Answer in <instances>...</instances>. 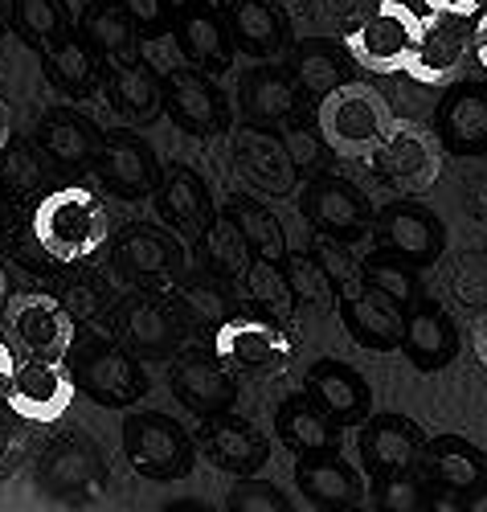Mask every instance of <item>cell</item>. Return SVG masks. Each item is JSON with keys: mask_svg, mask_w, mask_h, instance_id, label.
<instances>
[{"mask_svg": "<svg viewBox=\"0 0 487 512\" xmlns=\"http://www.w3.org/2000/svg\"><path fill=\"white\" fill-rule=\"evenodd\" d=\"M430 13H442V17H479L487 9V0H422Z\"/></svg>", "mask_w": 487, "mask_h": 512, "instance_id": "obj_49", "label": "cell"}, {"mask_svg": "<svg viewBox=\"0 0 487 512\" xmlns=\"http://www.w3.org/2000/svg\"><path fill=\"white\" fill-rule=\"evenodd\" d=\"M340 320H344L348 336L369 353H393V349H402V340H406V308L389 300L385 291L369 287L365 279H361V287L340 295Z\"/></svg>", "mask_w": 487, "mask_h": 512, "instance_id": "obj_11", "label": "cell"}, {"mask_svg": "<svg viewBox=\"0 0 487 512\" xmlns=\"http://www.w3.org/2000/svg\"><path fill=\"white\" fill-rule=\"evenodd\" d=\"M176 308H181V316H189L193 324H205V328H217V324L230 320L226 295H221V287L205 275L181 283V291H176Z\"/></svg>", "mask_w": 487, "mask_h": 512, "instance_id": "obj_41", "label": "cell"}, {"mask_svg": "<svg viewBox=\"0 0 487 512\" xmlns=\"http://www.w3.org/2000/svg\"><path fill=\"white\" fill-rule=\"evenodd\" d=\"M5 332L25 357L66 361L74 349L78 316L46 291H21L5 308Z\"/></svg>", "mask_w": 487, "mask_h": 512, "instance_id": "obj_5", "label": "cell"}, {"mask_svg": "<svg viewBox=\"0 0 487 512\" xmlns=\"http://www.w3.org/2000/svg\"><path fill=\"white\" fill-rule=\"evenodd\" d=\"M0 295H5V275H0Z\"/></svg>", "mask_w": 487, "mask_h": 512, "instance_id": "obj_57", "label": "cell"}, {"mask_svg": "<svg viewBox=\"0 0 487 512\" xmlns=\"http://www.w3.org/2000/svg\"><path fill=\"white\" fill-rule=\"evenodd\" d=\"M201 246H205V263H209L213 275H221V279H246V271L254 263V250H250L246 234L238 230L234 213H230V218H213V226L205 230Z\"/></svg>", "mask_w": 487, "mask_h": 512, "instance_id": "obj_37", "label": "cell"}, {"mask_svg": "<svg viewBox=\"0 0 487 512\" xmlns=\"http://www.w3.org/2000/svg\"><path fill=\"white\" fill-rule=\"evenodd\" d=\"M234 222L238 230L246 234L254 259H271V263H283L287 259V234H283V222L267 205L258 201H238L234 205Z\"/></svg>", "mask_w": 487, "mask_h": 512, "instance_id": "obj_39", "label": "cell"}, {"mask_svg": "<svg viewBox=\"0 0 487 512\" xmlns=\"http://www.w3.org/2000/svg\"><path fill=\"white\" fill-rule=\"evenodd\" d=\"M303 209H307V218H312L324 234L332 238H352V234H361L369 226V201L357 185H348L340 177H324L316 181L312 189H307L303 197Z\"/></svg>", "mask_w": 487, "mask_h": 512, "instance_id": "obj_20", "label": "cell"}, {"mask_svg": "<svg viewBox=\"0 0 487 512\" xmlns=\"http://www.w3.org/2000/svg\"><path fill=\"white\" fill-rule=\"evenodd\" d=\"M0 21H5V0H0Z\"/></svg>", "mask_w": 487, "mask_h": 512, "instance_id": "obj_56", "label": "cell"}, {"mask_svg": "<svg viewBox=\"0 0 487 512\" xmlns=\"http://www.w3.org/2000/svg\"><path fill=\"white\" fill-rule=\"evenodd\" d=\"M295 480H299L303 496L312 500L316 508H352V504H361V496H365L361 476L352 472V467H348L336 451H324V455L303 459L299 472H295Z\"/></svg>", "mask_w": 487, "mask_h": 512, "instance_id": "obj_25", "label": "cell"}, {"mask_svg": "<svg viewBox=\"0 0 487 512\" xmlns=\"http://www.w3.org/2000/svg\"><path fill=\"white\" fill-rule=\"evenodd\" d=\"M156 209L164 226H172L181 238H205V230L213 226V193L209 185L185 164H172L156 181Z\"/></svg>", "mask_w": 487, "mask_h": 512, "instance_id": "obj_15", "label": "cell"}, {"mask_svg": "<svg viewBox=\"0 0 487 512\" xmlns=\"http://www.w3.org/2000/svg\"><path fill=\"white\" fill-rule=\"evenodd\" d=\"M275 435L299 459H312V455H324L336 447V418L328 410H320L312 398H291L275 414Z\"/></svg>", "mask_w": 487, "mask_h": 512, "instance_id": "obj_27", "label": "cell"}, {"mask_svg": "<svg viewBox=\"0 0 487 512\" xmlns=\"http://www.w3.org/2000/svg\"><path fill=\"white\" fill-rule=\"evenodd\" d=\"M442 136L459 148H479L487 144V87L483 82H467V87H455L442 103L438 115Z\"/></svg>", "mask_w": 487, "mask_h": 512, "instance_id": "obj_33", "label": "cell"}, {"mask_svg": "<svg viewBox=\"0 0 487 512\" xmlns=\"http://www.w3.org/2000/svg\"><path fill=\"white\" fill-rule=\"evenodd\" d=\"M246 283H250V291H254V300H258L262 308H271V316L287 320V316L295 312V291H291V283H287V275H283L279 263L254 259L250 271H246Z\"/></svg>", "mask_w": 487, "mask_h": 512, "instance_id": "obj_42", "label": "cell"}, {"mask_svg": "<svg viewBox=\"0 0 487 512\" xmlns=\"http://www.w3.org/2000/svg\"><path fill=\"white\" fill-rule=\"evenodd\" d=\"M82 37L86 46L103 58H119L136 41V21L127 17L123 0H91L82 13Z\"/></svg>", "mask_w": 487, "mask_h": 512, "instance_id": "obj_36", "label": "cell"}, {"mask_svg": "<svg viewBox=\"0 0 487 512\" xmlns=\"http://www.w3.org/2000/svg\"><path fill=\"white\" fill-rule=\"evenodd\" d=\"M471 46H475V62L487 70V9L475 17V29H471Z\"/></svg>", "mask_w": 487, "mask_h": 512, "instance_id": "obj_51", "label": "cell"}, {"mask_svg": "<svg viewBox=\"0 0 487 512\" xmlns=\"http://www.w3.org/2000/svg\"><path fill=\"white\" fill-rule=\"evenodd\" d=\"M74 390H78V381H74V373L62 369V361L25 357V361H17V373L9 381L5 402L17 418L50 426V422L66 418V410L74 402Z\"/></svg>", "mask_w": 487, "mask_h": 512, "instance_id": "obj_8", "label": "cell"}, {"mask_svg": "<svg viewBox=\"0 0 487 512\" xmlns=\"http://www.w3.org/2000/svg\"><path fill=\"white\" fill-rule=\"evenodd\" d=\"M74 381H78V390L99 406H131L148 390V373L140 369V361L115 345L86 349L74 365Z\"/></svg>", "mask_w": 487, "mask_h": 512, "instance_id": "obj_13", "label": "cell"}, {"mask_svg": "<svg viewBox=\"0 0 487 512\" xmlns=\"http://www.w3.org/2000/svg\"><path fill=\"white\" fill-rule=\"evenodd\" d=\"M9 136H13V111L5 99H0V152L9 148Z\"/></svg>", "mask_w": 487, "mask_h": 512, "instance_id": "obj_54", "label": "cell"}, {"mask_svg": "<svg viewBox=\"0 0 487 512\" xmlns=\"http://www.w3.org/2000/svg\"><path fill=\"white\" fill-rule=\"evenodd\" d=\"M402 349L410 353V361H414L422 373L442 369V365L455 357V349H459V336H455L451 316L442 312L438 304H410Z\"/></svg>", "mask_w": 487, "mask_h": 512, "instance_id": "obj_24", "label": "cell"}, {"mask_svg": "<svg viewBox=\"0 0 487 512\" xmlns=\"http://www.w3.org/2000/svg\"><path fill=\"white\" fill-rule=\"evenodd\" d=\"M123 336L136 345L140 353H168L181 340V308L164 304L160 295H131L123 304Z\"/></svg>", "mask_w": 487, "mask_h": 512, "instance_id": "obj_26", "label": "cell"}, {"mask_svg": "<svg viewBox=\"0 0 487 512\" xmlns=\"http://www.w3.org/2000/svg\"><path fill=\"white\" fill-rule=\"evenodd\" d=\"M37 148H41V156L62 164V168H78L86 160H95L99 136H95L91 123H82L74 115H54L37 127Z\"/></svg>", "mask_w": 487, "mask_h": 512, "instance_id": "obj_34", "label": "cell"}, {"mask_svg": "<svg viewBox=\"0 0 487 512\" xmlns=\"http://www.w3.org/2000/svg\"><path fill=\"white\" fill-rule=\"evenodd\" d=\"M230 160L238 168V177L267 193V197H287L295 189V177H299V164L291 160L283 136H271L267 123L262 127H238L230 136Z\"/></svg>", "mask_w": 487, "mask_h": 512, "instance_id": "obj_10", "label": "cell"}, {"mask_svg": "<svg viewBox=\"0 0 487 512\" xmlns=\"http://www.w3.org/2000/svg\"><path fill=\"white\" fill-rule=\"evenodd\" d=\"M164 87V111L193 136H213L226 127V99L213 87V78L193 66V62H176L160 74Z\"/></svg>", "mask_w": 487, "mask_h": 512, "instance_id": "obj_9", "label": "cell"}, {"mask_svg": "<svg viewBox=\"0 0 487 512\" xmlns=\"http://www.w3.org/2000/svg\"><path fill=\"white\" fill-rule=\"evenodd\" d=\"M377 504H381L385 512H422V508H430L434 500H430V492H426V484H422L418 476L397 472V476H385V480H381Z\"/></svg>", "mask_w": 487, "mask_h": 512, "instance_id": "obj_46", "label": "cell"}, {"mask_svg": "<svg viewBox=\"0 0 487 512\" xmlns=\"http://www.w3.org/2000/svg\"><path fill=\"white\" fill-rule=\"evenodd\" d=\"M95 173L103 177V185L127 201H140L148 193H156L160 181V164L156 152L131 132H115L99 144L95 152Z\"/></svg>", "mask_w": 487, "mask_h": 512, "instance_id": "obj_14", "label": "cell"}, {"mask_svg": "<svg viewBox=\"0 0 487 512\" xmlns=\"http://www.w3.org/2000/svg\"><path fill=\"white\" fill-rule=\"evenodd\" d=\"M13 17L21 37L37 50H54L62 37H70L66 0H13Z\"/></svg>", "mask_w": 487, "mask_h": 512, "instance_id": "obj_38", "label": "cell"}, {"mask_svg": "<svg viewBox=\"0 0 487 512\" xmlns=\"http://www.w3.org/2000/svg\"><path fill=\"white\" fill-rule=\"evenodd\" d=\"M172 25H176L172 29L176 50H181L185 62L201 66L205 74L230 70V62H234V37H230L226 17H217L205 5H185L181 13H176Z\"/></svg>", "mask_w": 487, "mask_h": 512, "instance_id": "obj_19", "label": "cell"}, {"mask_svg": "<svg viewBox=\"0 0 487 512\" xmlns=\"http://www.w3.org/2000/svg\"><path fill=\"white\" fill-rule=\"evenodd\" d=\"M283 275H287V283L295 291V300L312 304V308H332L336 304V279L320 263V254H287Z\"/></svg>", "mask_w": 487, "mask_h": 512, "instance_id": "obj_40", "label": "cell"}, {"mask_svg": "<svg viewBox=\"0 0 487 512\" xmlns=\"http://www.w3.org/2000/svg\"><path fill=\"white\" fill-rule=\"evenodd\" d=\"M422 21L410 5L402 0H381V5L348 33V54L357 58L365 70L377 74H397L410 66V58L418 54V41H422Z\"/></svg>", "mask_w": 487, "mask_h": 512, "instance_id": "obj_3", "label": "cell"}, {"mask_svg": "<svg viewBox=\"0 0 487 512\" xmlns=\"http://www.w3.org/2000/svg\"><path fill=\"white\" fill-rule=\"evenodd\" d=\"M426 472L442 492L475 496L487 488V455L467 439L442 435L426 447Z\"/></svg>", "mask_w": 487, "mask_h": 512, "instance_id": "obj_21", "label": "cell"}, {"mask_svg": "<svg viewBox=\"0 0 487 512\" xmlns=\"http://www.w3.org/2000/svg\"><path fill=\"white\" fill-rule=\"evenodd\" d=\"M123 455L131 463V472L144 476V480H156V484L181 480L193 467V443L181 431V422H172L168 414H156V410L127 414Z\"/></svg>", "mask_w": 487, "mask_h": 512, "instance_id": "obj_4", "label": "cell"}, {"mask_svg": "<svg viewBox=\"0 0 487 512\" xmlns=\"http://www.w3.org/2000/svg\"><path fill=\"white\" fill-rule=\"evenodd\" d=\"M230 25L234 46L250 58H275L283 50V17L271 9V0H226L221 9Z\"/></svg>", "mask_w": 487, "mask_h": 512, "instance_id": "obj_29", "label": "cell"}, {"mask_svg": "<svg viewBox=\"0 0 487 512\" xmlns=\"http://www.w3.org/2000/svg\"><path fill=\"white\" fill-rule=\"evenodd\" d=\"M471 340H475V353H479V361L487 365V312L475 320V328H471Z\"/></svg>", "mask_w": 487, "mask_h": 512, "instance_id": "obj_53", "label": "cell"}, {"mask_svg": "<svg viewBox=\"0 0 487 512\" xmlns=\"http://www.w3.org/2000/svg\"><path fill=\"white\" fill-rule=\"evenodd\" d=\"M46 78L66 99H86L95 91L99 66H95V50L86 46V37H62L54 50H46Z\"/></svg>", "mask_w": 487, "mask_h": 512, "instance_id": "obj_32", "label": "cell"}, {"mask_svg": "<svg viewBox=\"0 0 487 512\" xmlns=\"http://www.w3.org/2000/svg\"><path fill=\"white\" fill-rule=\"evenodd\" d=\"M299 107V91L287 74H275V70H254L246 82H242V111L254 119V123H283L291 119Z\"/></svg>", "mask_w": 487, "mask_h": 512, "instance_id": "obj_35", "label": "cell"}, {"mask_svg": "<svg viewBox=\"0 0 487 512\" xmlns=\"http://www.w3.org/2000/svg\"><path fill=\"white\" fill-rule=\"evenodd\" d=\"M41 177H46V164L33 156V148H5L0 152V189L9 197H29L41 189Z\"/></svg>", "mask_w": 487, "mask_h": 512, "instance_id": "obj_44", "label": "cell"}, {"mask_svg": "<svg viewBox=\"0 0 487 512\" xmlns=\"http://www.w3.org/2000/svg\"><path fill=\"white\" fill-rule=\"evenodd\" d=\"M201 451L205 459L217 467V472H230V476H254L262 463H267V439H262L246 418L234 414H209L201 418Z\"/></svg>", "mask_w": 487, "mask_h": 512, "instance_id": "obj_17", "label": "cell"}, {"mask_svg": "<svg viewBox=\"0 0 487 512\" xmlns=\"http://www.w3.org/2000/svg\"><path fill=\"white\" fill-rule=\"evenodd\" d=\"M213 353L230 373H246V377H283L295 361L291 336L279 324L254 316H230L226 324H217Z\"/></svg>", "mask_w": 487, "mask_h": 512, "instance_id": "obj_6", "label": "cell"}, {"mask_svg": "<svg viewBox=\"0 0 487 512\" xmlns=\"http://www.w3.org/2000/svg\"><path fill=\"white\" fill-rule=\"evenodd\" d=\"M33 242L54 263H86L107 242V205L86 185L50 189L33 209Z\"/></svg>", "mask_w": 487, "mask_h": 512, "instance_id": "obj_1", "label": "cell"}, {"mask_svg": "<svg viewBox=\"0 0 487 512\" xmlns=\"http://www.w3.org/2000/svg\"><path fill=\"white\" fill-rule=\"evenodd\" d=\"M422 455V435L418 426L402 414H377L373 422H365L361 431V459H365V472L373 480L397 476V472H410Z\"/></svg>", "mask_w": 487, "mask_h": 512, "instance_id": "obj_18", "label": "cell"}, {"mask_svg": "<svg viewBox=\"0 0 487 512\" xmlns=\"http://www.w3.org/2000/svg\"><path fill=\"white\" fill-rule=\"evenodd\" d=\"M46 484L62 500H86V496H95L99 484H103L99 455L91 447H82V443L54 447L50 459H46Z\"/></svg>", "mask_w": 487, "mask_h": 512, "instance_id": "obj_31", "label": "cell"}, {"mask_svg": "<svg viewBox=\"0 0 487 512\" xmlns=\"http://www.w3.org/2000/svg\"><path fill=\"white\" fill-rule=\"evenodd\" d=\"M185 238L176 234L172 226L160 230V226H127L119 238H115V267L136 279V283H164L172 275L185 271Z\"/></svg>", "mask_w": 487, "mask_h": 512, "instance_id": "obj_12", "label": "cell"}, {"mask_svg": "<svg viewBox=\"0 0 487 512\" xmlns=\"http://www.w3.org/2000/svg\"><path fill=\"white\" fill-rule=\"evenodd\" d=\"M0 230H5V209H0Z\"/></svg>", "mask_w": 487, "mask_h": 512, "instance_id": "obj_55", "label": "cell"}, {"mask_svg": "<svg viewBox=\"0 0 487 512\" xmlns=\"http://www.w3.org/2000/svg\"><path fill=\"white\" fill-rule=\"evenodd\" d=\"M307 398L320 410H328L336 422H357L369 414V386L361 373H352L340 361H316L307 373Z\"/></svg>", "mask_w": 487, "mask_h": 512, "instance_id": "obj_23", "label": "cell"}, {"mask_svg": "<svg viewBox=\"0 0 487 512\" xmlns=\"http://www.w3.org/2000/svg\"><path fill=\"white\" fill-rule=\"evenodd\" d=\"M361 279L369 283V287H377V291H385L389 300H397L402 308H410V304H418V279H414V271L406 267V259H373V263H365L361 267Z\"/></svg>", "mask_w": 487, "mask_h": 512, "instance_id": "obj_43", "label": "cell"}, {"mask_svg": "<svg viewBox=\"0 0 487 512\" xmlns=\"http://www.w3.org/2000/svg\"><path fill=\"white\" fill-rule=\"evenodd\" d=\"M107 99L127 123H152L164 111V87L152 62H119L107 78Z\"/></svg>", "mask_w": 487, "mask_h": 512, "instance_id": "obj_28", "label": "cell"}, {"mask_svg": "<svg viewBox=\"0 0 487 512\" xmlns=\"http://www.w3.org/2000/svg\"><path fill=\"white\" fill-rule=\"evenodd\" d=\"M295 82L312 99H324L328 91L340 87V62L328 50H320V46L299 50V58H295Z\"/></svg>", "mask_w": 487, "mask_h": 512, "instance_id": "obj_45", "label": "cell"}, {"mask_svg": "<svg viewBox=\"0 0 487 512\" xmlns=\"http://www.w3.org/2000/svg\"><path fill=\"white\" fill-rule=\"evenodd\" d=\"M123 9L140 33H160L172 21V0H123Z\"/></svg>", "mask_w": 487, "mask_h": 512, "instance_id": "obj_48", "label": "cell"}, {"mask_svg": "<svg viewBox=\"0 0 487 512\" xmlns=\"http://www.w3.org/2000/svg\"><path fill=\"white\" fill-rule=\"evenodd\" d=\"M230 512H287V496L254 476H238V484L230 488Z\"/></svg>", "mask_w": 487, "mask_h": 512, "instance_id": "obj_47", "label": "cell"}, {"mask_svg": "<svg viewBox=\"0 0 487 512\" xmlns=\"http://www.w3.org/2000/svg\"><path fill=\"white\" fill-rule=\"evenodd\" d=\"M320 140L344 160H369L389 136L393 111L369 82H340L320 99Z\"/></svg>", "mask_w": 487, "mask_h": 512, "instance_id": "obj_2", "label": "cell"}, {"mask_svg": "<svg viewBox=\"0 0 487 512\" xmlns=\"http://www.w3.org/2000/svg\"><path fill=\"white\" fill-rule=\"evenodd\" d=\"M13 373H17V357H13V349H9V340H0V398L9 394Z\"/></svg>", "mask_w": 487, "mask_h": 512, "instance_id": "obj_52", "label": "cell"}, {"mask_svg": "<svg viewBox=\"0 0 487 512\" xmlns=\"http://www.w3.org/2000/svg\"><path fill=\"white\" fill-rule=\"evenodd\" d=\"M168 381H172V394L181 398V406L193 410L197 418H209V414L230 410V402H234V394H238L230 369L221 365V361L209 365V361L189 357V361H181V365H172Z\"/></svg>", "mask_w": 487, "mask_h": 512, "instance_id": "obj_22", "label": "cell"}, {"mask_svg": "<svg viewBox=\"0 0 487 512\" xmlns=\"http://www.w3.org/2000/svg\"><path fill=\"white\" fill-rule=\"evenodd\" d=\"M369 164L377 168V177L393 193H426L442 173V152H438V140L430 127L410 123V119H393L389 136L377 144Z\"/></svg>", "mask_w": 487, "mask_h": 512, "instance_id": "obj_7", "label": "cell"}, {"mask_svg": "<svg viewBox=\"0 0 487 512\" xmlns=\"http://www.w3.org/2000/svg\"><path fill=\"white\" fill-rule=\"evenodd\" d=\"M381 242L406 263H430L442 250V226L418 205H393L381 218Z\"/></svg>", "mask_w": 487, "mask_h": 512, "instance_id": "obj_30", "label": "cell"}, {"mask_svg": "<svg viewBox=\"0 0 487 512\" xmlns=\"http://www.w3.org/2000/svg\"><path fill=\"white\" fill-rule=\"evenodd\" d=\"M467 54H475L471 46V29H467V17H442V13H430V25L422 29V41H418V54L410 58L406 74L414 82H451Z\"/></svg>", "mask_w": 487, "mask_h": 512, "instance_id": "obj_16", "label": "cell"}, {"mask_svg": "<svg viewBox=\"0 0 487 512\" xmlns=\"http://www.w3.org/2000/svg\"><path fill=\"white\" fill-rule=\"evenodd\" d=\"M283 144H287V152H291V160L303 168V164H312L316 160V140L303 132V127H291V132L283 136Z\"/></svg>", "mask_w": 487, "mask_h": 512, "instance_id": "obj_50", "label": "cell"}]
</instances>
